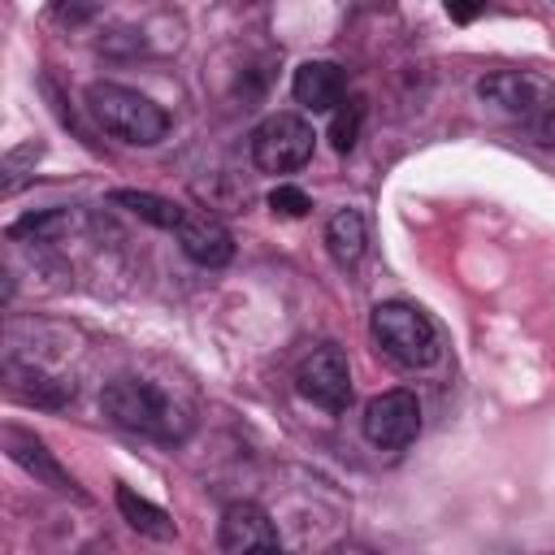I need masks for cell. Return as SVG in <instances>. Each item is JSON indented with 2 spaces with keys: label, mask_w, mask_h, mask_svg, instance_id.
Masks as SVG:
<instances>
[{
  "label": "cell",
  "mask_w": 555,
  "mask_h": 555,
  "mask_svg": "<svg viewBox=\"0 0 555 555\" xmlns=\"http://www.w3.org/2000/svg\"><path fill=\"white\" fill-rule=\"evenodd\" d=\"M108 199L121 204V208H130V212L143 217L147 225H156V230H173V234H178V225H182V217H186V208H178L173 199L152 195V191H113Z\"/></svg>",
  "instance_id": "14"
},
{
  "label": "cell",
  "mask_w": 555,
  "mask_h": 555,
  "mask_svg": "<svg viewBox=\"0 0 555 555\" xmlns=\"http://www.w3.org/2000/svg\"><path fill=\"white\" fill-rule=\"evenodd\" d=\"M312 126L299 113H269L251 130V160L264 173H291L312 156Z\"/></svg>",
  "instance_id": "4"
},
{
  "label": "cell",
  "mask_w": 555,
  "mask_h": 555,
  "mask_svg": "<svg viewBox=\"0 0 555 555\" xmlns=\"http://www.w3.org/2000/svg\"><path fill=\"white\" fill-rule=\"evenodd\" d=\"M117 512L126 516V525L130 529H139V533H147V538H156V542H169L178 529H173V520H169V512L165 507H156L152 499H143V494H134L130 486H117Z\"/></svg>",
  "instance_id": "12"
},
{
  "label": "cell",
  "mask_w": 555,
  "mask_h": 555,
  "mask_svg": "<svg viewBox=\"0 0 555 555\" xmlns=\"http://www.w3.org/2000/svg\"><path fill=\"white\" fill-rule=\"evenodd\" d=\"M4 451H9V460L13 464H22L26 473H35L39 481H48V486H56V490H74V477L52 460V451L35 438V434H26V429H17V425H4Z\"/></svg>",
  "instance_id": "11"
},
{
  "label": "cell",
  "mask_w": 555,
  "mask_h": 555,
  "mask_svg": "<svg viewBox=\"0 0 555 555\" xmlns=\"http://www.w3.org/2000/svg\"><path fill=\"white\" fill-rule=\"evenodd\" d=\"M421 434V403L412 390H382L364 408V438L377 451H399Z\"/></svg>",
  "instance_id": "7"
},
{
  "label": "cell",
  "mask_w": 555,
  "mask_h": 555,
  "mask_svg": "<svg viewBox=\"0 0 555 555\" xmlns=\"http://www.w3.org/2000/svg\"><path fill=\"white\" fill-rule=\"evenodd\" d=\"M360 126H364V100L351 95L330 117V143H334V152H351L360 143Z\"/></svg>",
  "instance_id": "15"
},
{
  "label": "cell",
  "mask_w": 555,
  "mask_h": 555,
  "mask_svg": "<svg viewBox=\"0 0 555 555\" xmlns=\"http://www.w3.org/2000/svg\"><path fill=\"white\" fill-rule=\"evenodd\" d=\"M369 330H373V343L403 369H425L438 360V330L416 304H403V299L377 304Z\"/></svg>",
  "instance_id": "2"
},
{
  "label": "cell",
  "mask_w": 555,
  "mask_h": 555,
  "mask_svg": "<svg viewBox=\"0 0 555 555\" xmlns=\"http://www.w3.org/2000/svg\"><path fill=\"white\" fill-rule=\"evenodd\" d=\"M100 408L113 425L130 429V434H147V438H173L178 434V408L139 377H117L104 386Z\"/></svg>",
  "instance_id": "3"
},
{
  "label": "cell",
  "mask_w": 555,
  "mask_h": 555,
  "mask_svg": "<svg viewBox=\"0 0 555 555\" xmlns=\"http://www.w3.org/2000/svg\"><path fill=\"white\" fill-rule=\"evenodd\" d=\"M295 390L308 403L325 408V412H347V403H351V369H347L343 347H334V343L312 347L295 369Z\"/></svg>",
  "instance_id": "5"
},
{
  "label": "cell",
  "mask_w": 555,
  "mask_h": 555,
  "mask_svg": "<svg viewBox=\"0 0 555 555\" xmlns=\"http://www.w3.org/2000/svg\"><path fill=\"white\" fill-rule=\"evenodd\" d=\"M278 529L260 503H230L221 516V551L225 555H269L278 551Z\"/></svg>",
  "instance_id": "8"
},
{
  "label": "cell",
  "mask_w": 555,
  "mask_h": 555,
  "mask_svg": "<svg viewBox=\"0 0 555 555\" xmlns=\"http://www.w3.org/2000/svg\"><path fill=\"white\" fill-rule=\"evenodd\" d=\"M477 95L486 104H494L499 113L520 117L529 126L555 104V87L542 74H533V69H494V74H486L477 82Z\"/></svg>",
  "instance_id": "6"
},
{
  "label": "cell",
  "mask_w": 555,
  "mask_h": 555,
  "mask_svg": "<svg viewBox=\"0 0 555 555\" xmlns=\"http://www.w3.org/2000/svg\"><path fill=\"white\" fill-rule=\"evenodd\" d=\"M347 91V74L338 61H304L291 78V95L295 104H304L308 113H330L343 104Z\"/></svg>",
  "instance_id": "9"
},
{
  "label": "cell",
  "mask_w": 555,
  "mask_h": 555,
  "mask_svg": "<svg viewBox=\"0 0 555 555\" xmlns=\"http://www.w3.org/2000/svg\"><path fill=\"white\" fill-rule=\"evenodd\" d=\"M69 225V212H61V208H52V212H39V217H26V221H17L9 234L13 238H52V234H61Z\"/></svg>",
  "instance_id": "16"
},
{
  "label": "cell",
  "mask_w": 555,
  "mask_h": 555,
  "mask_svg": "<svg viewBox=\"0 0 555 555\" xmlns=\"http://www.w3.org/2000/svg\"><path fill=\"white\" fill-rule=\"evenodd\" d=\"M87 108L91 117L121 143H134V147H152L169 134V113L134 91V87H121V82H91L87 87Z\"/></svg>",
  "instance_id": "1"
},
{
  "label": "cell",
  "mask_w": 555,
  "mask_h": 555,
  "mask_svg": "<svg viewBox=\"0 0 555 555\" xmlns=\"http://www.w3.org/2000/svg\"><path fill=\"white\" fill-rule=\"evenodd\" d=\"M269 555H286V551H282V546H278V551H269Z\"/></svg>",
  "instance_id": "20"
},
{
  "label": "cell",
  "mask_w": 555,
  "mask_h": 555,
  "mask_svg": "<svg viewBox=\"0 0 555 555\" xmlns=\"http://www.w3.org/2000/svg\"><path fill=\"white\" fill-rule=\"evenodd\" d=\"M334 555H369V551H364V546H338Z\"/></svg>",
  "instance_id": "19"
},
{
  "label": "cell",
  "mask_w": 555,
  "mask_h": 555,
  "mask_svg": "<svg viewBox=\"0 0 555 555\" xmlns=\"http://www.w3.org/2000/svg\"><path fill=\"white\" fill-rule=\"evenodd\" d=\"M178 243H182V251H186L195 264H204V269H221V264H230V256H234L230 230H225L217 217H208V212H186L182 225H178Z\"/></svg>",
  "instance_id": "10"
},
{
  "label": "cell",
  "mask_w": 555,
  "mask_h": 555,
  "mask_svg": "<svg viewBox=\"0 0 555 555\" xmlns=\"http://www.w3.org/2000/svg\"><path fill=\"white\" fill-rule=\"evenodd\" d=\"M364 243H369V230H364V217L356 208H338L325 225V247L338 264H356L364 256Z\"/></svg>",
  "instance_id": "13"
},
{
  "label": "cell",
  "mask_w": 555,
  "mask_h": 555,
  "mask_svg": "<svg viewBox=\"0 0 555 555\" xmlns=\"http://www.w3.org/2000/svg\"><path fill=\"white\" fill-rule=\"evenodd\" d=\"M533 134H538V143H542V147H555V104L533 121Z\"/></svg>",
  "instance_id": "18"
},
{
  "label": "cell",
  "mask_w": 555,
  "mask_h": 555,
  "mask_svg": "<svg viewBox=\"0 0 555 555\" xmlns=\"http://www.w3.org/2000/svg\"><path fill=\"white\" fill-rule=\"evenodd\" d=\"M269 208H273V212H282V217H304V212L312 208V199H308L299 186L282 182V186H273V191H269Z\"/></svg>",
  "instance_id": "17"
}]
</instances>
